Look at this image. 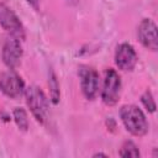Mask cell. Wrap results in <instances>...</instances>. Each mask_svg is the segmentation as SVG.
Here are the masks:
<instances>
[{
	"label": "cell",
	"mask_w": 158,
	"mask_h": 158,
	"mask_svg": "<svg viewBox=\"0 0 158 158\" xmlns=\"http://www.w3.org/2000/svg\"><path fill=\"white\" fill-rule=\"evenodd\" d=\"M120 117L125 128L133 136L142 137L148 132V122L139 107L128 104L123 105L120 110Z\"/></svg>",
	"instance_id": "1"
},
{
	"label": "cell",
	"mask_w": 158,
	"mask_h": 158,
	"mask_svg": "<svg viewBox=\"0 0 158 158\" xmlns=\"http://www.w3.org/2000/svg\"><path fill=\"white\" fill-rule=\"evenodd\" d=\"M26 104L31 110L33 117L40 123H46L49 116V101L46 94L38 86H30L25 91Z\"/></svg>",
	"instance_id": "2"
},
{
	"label": "cell",
	"mask_w": 158,
	"mask_h": 158,
	"mask_svg": "<svg viewBox=\"0 0 158 158\" xmlns=\"http://www.w3.org/2000/svg\"><path fill=\"white\" fill-rule=\"evenodd\" d=\"M121 91V79L115 69H107L105 72L104 86L101 90L102 102L107 106H112L118 101Z\"/></svg>",
	"instance_id": "3"
},
{
	"label": "cell",
	"mask_w": 158,
	"mask_h": 158,
	"mask_svg": "<svg viewBox=\"0 0 158 158\" xmlns=\"http://www.w3.org/2000/svg\"><path fill=\"white\" fill-rule=\"evenodd\" d=\"M0 90L6 96L17 99L25 91V83L14 69H9L0 74Z\"/></svg>",
	"instance_id": "4"
},
{
	"label": "cell",
	"mask_w": 158,
	"mask_h": 158,
	"mask_svg": "<svg viewBox=\"0 0 158 158\" xmlns=\"http://www.w3.org/2000/svg\"><path fill=\"white\" fill-rule=\"evenodd\" d=\"M0 25L6 32L10 33L11 37H15L20 41L25 38V30L20 19L10 7L4 4H0Z\"/></svg>",
	"instance_id": "5"
},
{
	"label": "cell",
	"mask_w": 158,
	"mask_h": 158,
	"mask_svg": "<svg viewBox=\"0 0 158 158\" xmlns=\"http://www.w3.org/2000/svg\"><path fill=\"white\" fill-rule=\"evenodd\" d=\"M80 86L84 96L88 100H94L99 93V74L90 67H81L79 69Z\"/></svg>",
	"instance_id": "6"
},
{
	"label": "cell",
	"mask_w": 158,
	"mask_h": 158,
	"mask_svg": "<svg viewBox=\"0 0 158 158\" xmlns=\"http://www.w3.org/2000/svg\"><path fill=\"white\" fill-rule=\"evenodd\" d=\"M22 53L23 51L20 40L10 36V38H7L2 46V51H1L2 62L9 69H15L21 62Z\"/></svg>",
	"instance_id": "7"
},
{
	"label": "cell",
	"mask_w": 158,
	"mask_h": 158,
	"mask_svg": "<svg viewBox=\"0 0 158 158\" xmlns=\"http://www.w3.org/2000/svg\"><path fill=\"white\" fill-rule=\"evenodd\" d=\"M137 36L139 42L149 51L156 52L158 49V35L157 26L151 19H143L137 28Z\"/></svg>",
	"instance_id": "8"
},
{
	"label": "cell",
	"mask_w": 158,
	"mask_h": 158,
	"mask_svg": "<svg viewBox=\"0 0 158 158\" xmlns=\"http://www.w3.org/2000/svg\"><path fill=\"white\" fill-rule=\"evenodd\" d=\"M115 63L121 70H132L137 64V53L130 43H121L115 52Z\"/></svg>",
	"instance_id": "9"
},
{
	"label": "cell",
	"mask_w": 158,
	"mask_h": 158,
	"mask_svg": "<svg viewBox=\"0 0 158 158\" xmlns=\"http://www.w3.org/2000/svg\"><path fill=\"white\" fill-rule=\"evenodd\" d=\"M12 117L14 121L16 123V126L19 127V130L21 131H27L28 128V118H27V114L22 107H15L12 111Z\"/></svg>",
	"instance_id": "10"
},
{
	"label": "cell",
	"mask_w": 158,
	"mask_h": 158,
	"mask_svg": "<svg viewBox=\"0 0 158 158\" xmlns=\"http://www.w3.org/2000/svg\"><path fill=\"white\" fill-rule=\"evenodd\" d=\"M120 157H123V158H128V157H132V158H138L141 156L137 146L132 142V141H126L123 142L121 149H120Z\"/></svg>",
	"instance_id": "11"
},
{
	"label": "cell",
	"mask_w": 158,
	"mask_h": 158,
	"mask_svg": "<svg viewBox=\"0 0 158 158\" xmlns=\"http://www.w3.org/2000/svg\"><path fill=\"white\" fill-rule=\"evenodd\" d=\"M48 85H49V91H51V101L54 105H57L59 102L60 93H59V84H58L57 78H56V75H54L53 72H51V74H49Z\"/></svg>",
	"instance_id": "12"
},
{
	"label": "cell",
	"mask_w": 158,
	"mask_h": 158,
	"mask_svg": "<svg viewBox=\"0 0 158 158\" xmlns=\"http://www.w3.org/2000/svg\"><path fill=\"white\" fill-rule=\"evenodd\" d=\"M141 101L143 104V106L147 109V111L149 112H154L156 111V102H154V99H153V95L149 90H146L143 93V95L141 96Z\"/></svg>",
	"instance_id": "13"
},
{
	"label": "cell",
	"mask_w": 158,
	"mask_h": 158,
	"mask_svg": "<svg viewBox=\"0 0 158 158\" xmlns=\"http://www.w3.org/2000/svg\"><path fill=\"white\" fill-rule=\"evenodd\" d=\"M27 2H28L31 6H33L35 9H37L38 5H40V2H41V0H27Z\"/></svg>",
	"instance_id": "14"
},
{
	"label": "cell",
	"mask_w": 158,
	"mask_h": 158,
	"mask_svg": "<svg viewBox=\"0 0 158 158\" xmlns=\"http://www.w3.org/2000/svg\"><path fill=\"white\" fill-rule=\"evenodd\" d=\"M99 156H102V157H107L106 154H104V153H95L93 157H99Z\"/></svg>",
	"instance_id": "15"
}]
</instances>
